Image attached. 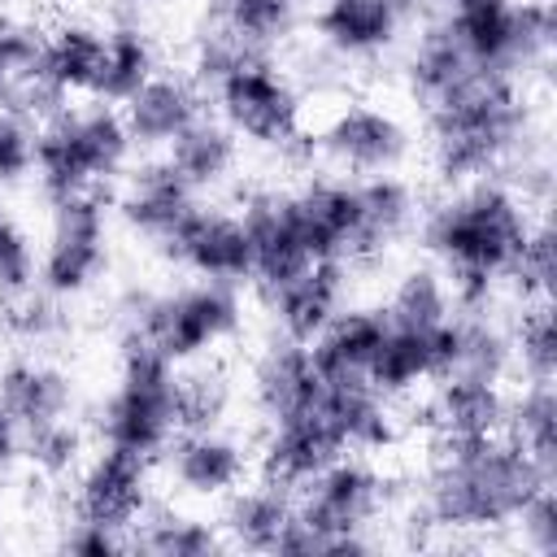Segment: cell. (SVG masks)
I'll use <instances>...</instances> for the list:
<instances>
[{
  "instance_id": "7c38bea8",
  "label": "cell",
  "mask_w": 557,
  "mask_h": 557,
  "mask_svg": "<svg viewBox=\"0 0 557 557\" xmlns=\"http://www.w3.org/2000/svg\"><path fill=\"white\" fill-rule=\"evenodd\" d=\"M157 252L187 270L191 278H213V283H248L252 278V244L248 226L239 213L218 209V205H196L161 244Z\"/></svg>"
},
{
  "instance_id": "ac0fdd59",
  "label": "cell",
  "mask_w": 557,
  "mask_h": 557,
  "mask_svg": "<svg viewBox=\"0 0 557 557\" xmlns=\"http://www.w3.org/2000/svg\"><path fill=\"white\" fill-rule=\"evenodd\" d=\"M300 226L313 261H357L361 248V187L348 174H322L296 187Z\"/></svg>"
},
{
  "instance_id": "603a6c76",
  "label": "cell",
  "mask_w": 557,
  "mask_h": 557,
  "mask_svg": "<svg viewBox=\"0 0 557 557\" xmlns=\"http://www.w3.org/2000/svg\"><path fill=\"white\" fill-rule=\"evenodd\" d=\"M326 396V392H322ZM344 453L335 426L326 422L322 405L296 418H278L265 422V440H261V474L283 483V487H300L305 479H313L322 466H331Z\"/></svg>"
},
{
  "instance_id": "7a4b0ae2",
  "label": "cell",
  "mask_w": 557,
  "mask_h": 557,
  "mask_svg": "<svg viewBox=\"0 0 557 557\" xmlns=\"http://www.w3.org/2000/svg\"><path fill=\"white\" fill-rule=\"evenodd\" d=\"M426 161L448 187L500 174L531 139V104L513 74L474 70L440 100L422 104Z\"/></svg>"
},
{
  "instance_id": "d6986e66",
  "label": "cell",
  "mask_w": 557,
  "mask_h": 557,
  "mask_svg": "<svg viewBox=\"0 0 557 557\" xmlns=\"http://www.w3.org/2000/svg\"><path fill=\"white\" fill-rule=\"evenodd\" d=\"M248 392H252L257 413L265 422H278V418H296V413L318 409L322 405V392H326V379L313 366L309 344H296V339L274 335L257 352V361H252Z\"/></svg>"
},
{
  "instance_id": "ee69618b",
  "label": "cell",
  "mask_w": 557,
  "mask_h": 557,
  "mask_svg": "<svg viewBox=\"0 0 557 557\" xmlns=\"http://www.w3.org/2000/svg\"><path fill=\"white\" fill-rule=\"evenodd\" d=\"M509 283L522 292V300H540L553 287V231L548 222H531L527 244L509 270Z\"/></svg>"
},
{
  "instance_id": "d4e9b609",
  "label": "cell",
  "mask_w": 557,
  "mask_h": 557,
  "mask_svg": "<svg viewBox=\"0 0 557 557\" xmlns=\"http://www.w3.org/2000/svg\"><path fill=\"white\" fill-rule=\"evenodd\" d=\"M387 309L383 305H357V309H339L313 339H309V352H313V366L322 370L326 383H339V379H366L383 339H387Z\"/></svg>"
},
{
  "instance_id": "cb8c5ba5",
  "label": "cell",
  "mask_w": 557,
  "mask_h": 557,
  "mask_svg": "<svg viewBox=\"0 0 557 557\" xmlns=\"http://www.w3.org/2000/svg\"><path fill=\"white\" fill-rule=\"evenodd\" d=\"M222 535H226V548H244V553H278L283 535L292 531L296 522V492L274 483V479H261L252 487H235L222 496Z\"/></svg>"
},
{
  "instance_id": "52a82bcc",
  "label": "cell",
  "mask_w": 557,
  "mask_h": 557,
  "mask_svg": "<svg viewBox=\"0 0 557 557\" xmlns=\"http://www.w3.org/2000/svg\"><path fill=\"white\" fill-rule=\"evenodd\" d=\"M96 435L109 448L161 457L178 435V366L144 339H122L117 379L96 409Z\"/></svg>"
},
{
  "instance_id": "8d00e7d4",
  "label": "cell",
  "mask_w": 557,
  "mask_h": 557,
  "mask_svg": "<svg viewBox=\"0 0 557 557\" xmlns=\"http://www.w3.org/2000/svg\"><path fill=\"white\" fill-rule=\"evenodd\" d=\"M209 22L231 30L244 48L270 52L300 22V0H209Z\"/></svg>"
},
{
  "instance_id": "836d02e7",
  "label": "cell",
  "mask_w": 557,
  "mask_h": 557,
  "mask_svg": "<svg viewBox=\"0 0 557 557\" xmlns=\"http://www.w3.org/2000/svg\"><path fill=\"white\" fill-rule=\"evenodd\" d=\"M505 435L548 479H557V392H553V379H527L522 383V392L505 405Z\"/></svg>"
},
{
  "instance_id": "2e32d148",
  "label": "cell",
  "mask_w": 557,
  "mask_h": 557,
  "mask_svg": "<svg viewBox=\"0 0 557 557\" xmlns=\"http://www.w3.org/2000/svg\"><path fill=\"white\" fill-rule=\"evenodd\" d=\"M65 104L70 96H61L44 70V30L30 17L0 9V109L44 122Z\"/></svg>"
},
{
  "instance_id": "60d3db41",
  "label": "cell",
  "mask_w": 557,
  "mask_h": 557,
  "mask_svg": "<svg viewBox=\"0 0 557 557\" xmlns=\"http://www.w3.org/2000/svg\"><path fill=\"white\" fill-rule=\"evenodd\" d=\"M83 426L74 418H57V422H44V426H30L26 431V453L22 461L44 474V479H65L83 466Z\"/></svg>"
},
{
  "instance_id": "816d5d0a",
  "label": "cell",
  "mask_w": 557,
  "mask_h": 557,
  "mask_svg": "<svg viewBox=\"0 0 557 557\" xmlns=\"http://www.w3.org/2000/svg\"><path fill=\"white\" fill-rule=\"evenodd\" d=\"M122 4H131V9H152V4H165V0H122Z\"/></svg>"
},
{
  "instance_id": "7bdbcfd3",
  "label": "cell",
  "mask_w": 557,
  "mask_h": 557,
  "mask_svg": "<svg viewBox=\"0 0 557 557\" xmlns=\"http://www.w3.org/2000/svg\"><path fill=\"white\" fill-rule=\"evenodd\" d=\"M61 305H65V300H57V296L30 287L26 296L4 300V326H9L22 344H48V339H57V335L65 331V309H61Z\"/></svg>"
},
{
  "instance_id": "30bf717a",
  "label": "cell",
  "mask_w": 557,
  "mask_h": 557,
  "mask_svg": "<svg viewBox=\"0 0 557 557\" xmlns=\"http://www.w3.org/2000/svg\"><path fill=\"white\" fill-rule=\"evenodd\" d=\"M104 270H109V209H104V200L96 191L52 200L35 287L57 296V300H74V296L91 292Z\"/></svg>"
},
{
  "instance_id": "e0dca14e",
  "label": "cell",
  "mask_w": 557,
  "mask_h": 557,
  "mask_svg": "<svg viewBox=\"0 0 557 557\" xmlns=\"http://www.w3.org/2000/svg\"><path fill=\"white\" fill-rule=\"evenodd\" d=\"M161 457H165L170 483L191 500H222L248 474V448L222 426L178 431Z\"/></svg>"
},
{
  "instance_id": "9a60e30c",
  "label": "cell",
  "mask_w": 557,
  "mask_h": 557,
  "mask_svg": "<svg viewBox=\"0 0 557 557\" xmlns=\"http://www.w3.org/2000/svg\"><path fill=\"white\" fill-rule=\"evenodd\" d=\"M409 26L413 22L400 13L396 0H318L313 4L318 48L344 65H361L396 52Z\"/></svg>"
},
{
  "instance_id": "4dcf8cb0",
  "label": "cell",
  "mask_w": 557,
  "mask_h": 557,
  "mask_svg": "<svg viewBox=\"0 0 557 557\" xmlns=\"http://www.w3.org/2000/svg\"><path fill=\"white\" fill-rule=\"evenodd\" d=\"M165 161H170L196 191H213V187H222V183L235 174L239 135H235L222 117L200 113V117L165 148Z\"/></svg>"
},
{
  "instance_id": "e575fe53",
  "label": "cell",
  "mask_w": 557,
  "mask_h": 557,
  "mask_svg": "<svg viewBox=\"0 0 557 557\" xmlns=\"http://www.w3.org/2000/svg\"><path fill=\"white\" fill-rule=\"evenodd\" d=\"M131 553H152V557H213L226 553V535L218 522H205L183 509H148L131 527Z\"/></svg>"
},
{
  "instance_id": "ab89813d",
  "label": "cell",
  "mask_w": 557,
  "mask_h": 557,
  "mask_svg": "<svg viewBox=\"0 0 557 557\" xmlns=\"http://www.w3.org/2000/svg\"><path fill=\"white\" fill-rule=\"evenodd\" d=\"M509 339H513V366L522 370V379H553L557 374V331H553L548 296L527 300Z\"/></svg>"
},
{
  "instance_id": "4316f807",
  "label": "cell",
  "mask_w": 557,
  "mask_h": 557,
  "mask_svg": "<svg viewBox=\"0 0 557 557\" xmlns=\"http://www.w3.org/2000/svg\"><path fill=\"white\" fill-rule=\"evenodd\" d=\"M322 413L326 422L335 426L344 453H383L396 444L400 435V422L392 413V396H383L370 379H339V383H326V396H322Z\"/></svg>"
},
{
  "instance_id": "f907efd6",
  "label": "cell",
  "mask_w": 557,
  "mask_h": 557,
  "mask_svg": "<svg viewBox=\"0 0 557 557\" xmlns=\"http://www.w3.org/2000/svg\"><path fill=\"white\" fill-rule=\"evenodd\" d=\"M396 4H400V13H405L413 26H418V22H426V17L435 13V0H396Z\"/></svg>"
},
{
  "instance_id": "8fae6325",
  "label": "cell",
  "mask_w": 557,
  "mask_h": 557,
  "mask_svg": "<svg viewBox=\"0 0 557 557\" xmlns=\"http://www.w3.org/2000/svg\"><path fill=\"white\" fill-rule=\"evenodd\" d=\"M313 157H322L335 174L348 178H374V174H400V165L413 157V131L409 122L374 100H344L326 113V122L309 139Z\"/></svg>"
},
{
  "instance_id": "6da1fadb",
  "label": "cell",
  "mask_w": 557,
  "mask_h": 557,
  "mask_svg": "<svg viewBox=\"0 0 557 557\" xmlns=\"http://www.w3.org/2000/svg\"><path fill=\"white\" fill-rule=\"evenodd\" d=\"M544 483L553 479L505 431L479 440H440L418 509L435 531H505Z\"/></svg>"
},
{
  "instance_id": "3957f363",
  "label": "cell",
  "mask_w": 557,
  "mask_h": 557,
  "mask_svg": "<svg viewBox=\"0 0 557 557\" xmlns=\"http://www.w3.org/2000/svg\"><path fill=\"white\" fill-rule=\"evenodd\" d=\"M531 231L527 196L505 178H470L418 213L426 252L444 265V278H492L505 283Z\"/></svg>"
},
{
  "instance_id": "5bb4252c",
  "label": "cell",
  "mask_w": 557,
  "mask_h": 557,
  "mask_svg": "<svg viewBox=\"0 0 557 557\" xmlns=\"http://www.w3.org/2000/svg\"><path fill=\"white\" fill-rule=\"evenodd\" d=\"M244 226H248V244H252V283L261 292L287 283L292 274H300L305 265H313L305 226H300V209H296V191L283 187H257L244 196L239 209Z\"/></svg>"
},
{
  "instance_id": "f1b7e54d",
  "label": "cell",
  "mask_w": 557,
  "mask_h": 557,
  "mask_svg": "<svg viewBox=\"0 0 557 557\" xmlns=\"http://www.w3.org/2000/svg\"><path fill=\"white\" fill-rule=\"evenodd\" d=\"M361 187V248L357 261L383 257L418 226V191L400 174H374L357 178Z\"/></svg>"
},
{
  "instance_id": "83f0119b",
  "label": "cell",
  "mask_w": 557,
  "mask_h": 557,
  "mask_svg": "<svg viewBox=\"0 0 557 557\" xmlns=\"http://www.w3.org/2000/svg\"><path fill=\"white\" fill-rule=\"evenodd\" d=\"M0 405L30 431L74 413V379L35 352H17L0 366Z\"/></svg>"
},
{
  "instance_id": "44dd1931",
  "label": "cell",
  "mask_w": 557,
  "mask_h": 557,
  "mask_svg": "<svg viewBox=\"0 0 557 557\" xmlns=\"http://www.w3.org/2000/svg\"><path fill=\"white\" fill-rule=\"evenodd\" d=\"M261 296H265L274 335L296 339V344H309L344 309L348 265L344 261H313V265H305L300 274H292L287 283H278V287H270Z\"/></svg>"
},
{
  "instance_id": "ba28073f",
  "label": "cell",
  "mask_w": 557,
  "mask_h": 557,
  "mask_svg": "<svg viewBox=\"0 0 557 557\" xmlns=\"http://www.w3.org/2000/svg\"><path fill=\"white\" fill-rule=\"evenodd\" d=\"M474 70L531 74L553 52V0H435L431 13Z\"/></svg>"
},
{
  "instance_id": "9c48e42d",
  "label": "cell",
  "mask_w": 557,
  "mask_h": 557,
  "mask_svg": "<svg viewBox=\"0 0 557 557\" xmlns=\"http://www.w3.org/2000/svg\"><path fill=\"white\" fill-rule=\"evenodd\" d=\"M218 117L248 144L274 152H313L305 135V91L283 74L270 52L239 57L213 87H209Z\"/></svg>"
},
{
  "instance_id": "4fadbf2b",
  "label": "cell",
  "mask_w": 557,
  "mask_h": 557,
  "mask_svg": "<svg viewBox=\"0 0 557 557\" xmlns=\"http://www.w3.org/2000/svg\"><path fill=\"white\" fill-rule=\"evenodd\" d=\"M148 509H152V461L148 457L100 444V453L74 470V518L131 531Z\"/></svg>"
},
{
  "instance_id": "681fc988",
  "label": "cell",
  "mask_w": 557,
  "mask_h": 557,
  "mask_svg": "<svg viewBox=\"0 0 557 557\" xmlns=\"http://www.w3.org/2000/svg\"><path fill=\"white\" fill-rule=\"evenodd\" d=\"M26 453V426L0 405V474H9Z\"/></svg>"
},
{
  "instance_id": "c3c4849f",
  "label": "cell",
  "mask_w": 557,
  "mask_h": 557,
  "mask_svg": "<svg viewBox=\"0 0 557 557\" xmlns=\"http://www.w3.org/2000/svg\"><path fill=\"white\" fill-rule=\"evenodd\" d=\"M65 553H83V557H109V553H131V531L91 522V518H74L61 535Z\"/></svg>"
},
{
  "instance_id": "f35d334b",
  "label": "cell",
  "mask_w": 557,
  "mask_h": 557,
  "mask_svg": "<svg viewBox=\"0 0 557 557\" xmlns=\"http://www.w3.org/2000/svg\"><path fill=\"white\" fill-rule=\"evenodd\" d=\"M235 387L222 366H196L178 370V431H200V426H222L231 413Z\"/></svg>"
},
{
  "instance_id": "484cf974",
  "label": "cell",
  "mask_w": 557,
  "mask_h": 557,
  "mask_svg": "<svg viewBox=\"0 0 557 557\" xmlns=\"http://www.w3.org/2000/svg\"><path fill=\"white\" fill-rule=\"evenodd\" d=\"M505 387L470 374H444L431 383L426 400V422L435 426L440 440H479L505 431Z\"/></svg>"
},
{
  "instance_id": "7402d4cb",
  "label": "cell",
  "mask_w": 557,
  "mask_h": 557,
  "mask_svg": "<svg viewBox=\"0 0 557 557\" xmlns=\"http://www.w3.org/2000/svg\"><path fill=\"white\" fill-rule=\"evenodd\" d=\"M200 205V191L165 161H144L139 170L126 174L122 191H117V213L126 222V231H135L139 239H148L152 248Z\"/></svg>"
},
{
  "instance_id": "8992f818",
  "label": "cell",
  "mask_w": 557,
  "mask_h": 557,
  "mask_svg": "<svg viewBox=\"0 0 557 557\" xmlns=\"http://www.w3.org/2000/svg\"><path fill=\"white\" fill-rule=\"evenodd\" d=\"M122 339H144L174 366L209 357L244 326V296L235 283L191 278L170 292H131L117 309Z\"/></svg>"
},
{
  "instance_id": "7dc6e473",
  "label": "cell",
  "mask_w": 557,
  "mask_h": 557,
  "mask_svg": "<svg viewBox=\"0 0 557 557\" xmlns=\"http://www.w3.org/2000/svg\"><path fill=\"white\" fill-rule=\"evenodd\" d=\"M518 527V540L527 553L535 557H553L557 553V496H553V483H544L513 518Z\"/></svg>"
},
{
  "instance_id": "d590c367",
  "label": "cell",
  "mask_w": 557,
  "mask_h": 557,
  "mask_svg": "<svg viewBox=\"0 0 557 557\" xmlns=\"http://www.w3.org/2000/svg\"><path fill=\"white\" fill-rule=\"evenodd\" d=\"M509 370H513V339L492 318V309H483V313H461L457 309V352H453V370L448 374L505 383Z\"/></svg>"
},
{
  "instance_id": "d6a6232c",
  "label": "cell",
  "mask_w": 557,
  "mask_h": 557,
  "mask_svg": "<svg viewBox=\"0 0 557 557\" xmlns=\"http://www.w3.org/2000/svg\"><path fill=\"white\" fill-rule=\"evenodd\" d=\"M470 74H474V65L461 57L453 35L435 17L418 22V35H413V44L405 52V87H409V96L418 104H431V100H440L444 91H453Z\"/></svg>"
},
{
  "instance_id": "f546056e",
  "label": "cell",
  "mask_w": 557,
  "mask_h": 557,
  "mask_svg": "<svg viewBox=\"0 0 557 557\" xmlns=\"http://www.w3.org/2000/svg\"><path fill=\"white\" fill-rule=\"evenodd\" d=\"M104 61V26L87 17H65L44 30V70L61 96H91Z\"/></svg>"
},
{
  "instance_id": "bcb514c9",
  "label": "cell",
  "mask_w": 557,
  "mask_h": 557,
  "mask_svg": "<svg viewBox=\"0 0 557 557\" xmlns=\"http://www.w3.org/2000/svg\"><path fill=\"white\" fill-rule=\"evenodd\" d=\"M35 170V122L0 109V187H17Z\"/></svg>"
},
{
  "instance_id": "ffe728a7",
  "label": "cell",
  "mask_w": 557,
  "mask_h": 557,
  "mask_svg": "<svg viewBox=\"0 0 557 557\" xmlns=\"http://www.w3.org/2000/svg\"><path fill=\"white\" fill-rule=\"evenodd\" d=\"M117 109H122V122L131 131V144L144 152H161L205 113V87L183 70H157Z\"/></svg>"
},
{
  "instance_id": "f6af8a7d",
  "label": "cell",
  "mask_w": 557,
  "mask_h": 557,
  "mask_svg": "<svg viewBox=\"0 0 557 557\" xmlns=\"http://www.w3.org/2000/svg\"><path fill=\"white\" fill-rule=\"evenodd\" d=\"M252 48H244L231 30H222L218 22H209L200 35H196V48H191V78L200 87H213L239 57H248Z\"/></svg>"
},
{
  "instance_id": "74e56055",
  "label": "cell",
  "mask_w": 557,
  "mask_h": 557,
  "mask_svg": "<svg viewBox=\"0 0 557 557\" xmlns=\"http://www.w3.org/2000/svg\"><path fill=\"white\" fill-rule=\"evenodd\" d=\"M387 322L392 326H440L457 313L453 305V292H448V278L431 265H413L396 278L392 296H387Z\"/></svg>"
},
{
  "instance_id": "277c9868",
  "label": "cell",
  "mask_w": 557,
  "mask_h": 557,
  "mask_svg": "<svg viewBox=\"0 0 557 557\" xmlns=\"http://www.w3.org/2000/svg\"><path fill=\"white\" fill-rule=\"evenodd\" d=\"M387 505V479L366 453H339L313 479L296 487V522L283 535L278 553L331 557V553H370L374 518Z\"/></svg>"
},
{
  "instance_id": "1f68e13d",
  "label": "cell",
  "mask_w": 557,
  "mask_h": 557,
  "mask_svg": "<svg viewBox=\"0 0 557 557\" xmlns=\"http://www.w3.org/2000/svg\"><path fill=\"white\" fill-rule=\"evenodd\" d=\"M157 44L139 22H117L104 26V61L91 87V100L104 104H126L152 74H157Z\"/></svg>"
},
{
  "instance_id": "5b68a950",
  "label": "cell",
  "mask_w": 557,
  "mask_h": 557,
  "mask_svg": "<svg viewBox=\"0 0 557 557\" xmlns=\"http://www.w3.org/2000/svg\"><path fill=\"white\" fill-rule=\"evenodd\" d=\"M131 131L117 104H65L61 113L35 126V178L48 200L96 191L126 174L131 165Z\"/></svg>"
},
{
  "instance_id": "b9f144b4",
  "label": "cell",
  "mask_w": 557,
  "mask_h": 557,
  "mask_svg": "<svg viewBox=\"0 0 557 557\" xmlns=\"http://www.w3.org/2000/svg\"><path fill=\"white\" fill-rule=\"evenodd\" d=\"M35 270H39V248L22 226V218L0 200V305L26 296L35 287Z\"/></svg>"
}]
</instances>
